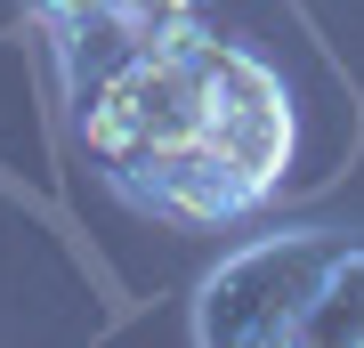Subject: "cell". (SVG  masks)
<instances>
[{"instance_id": "obj_1", "label": "cell", "mask_w": 364, "mask_h": 348, "mask_svg": "<svg viewBox=\"0 0 364 348\" xmlns=\"http://www.w3.org/2000/svg\"><path fill=\"white\" fill-rule=\"evenodd\" d=\"M65 105L97 179L162 227H235L267 211L291 170L284 73L203 16L114 57Z\"/></svg>"}, {"instance_id": "obj_2", "label": "cell", "mask_w": 364, "mask_h": 348, "mask_svg": "<svg viewBox=\"0 0 364 348\" xmlns=\"http://www.w3.org/2000/svg\"><path fill=\"white\" fill-rule=\"evenodd\" d=\"M340 251H348V235L332 227H284L227 251L195 284V340L203 348H299L308 308Z\"/></svg>"}, {"instance_id": "obj_3", "label": "cell", "mask_w": 364, "mask_h": 348, "mask_svg": "<svg viewBox=\"0 0 364 348\" xmlns=\"http://www.w3.org/2000/svg\"><path fill=\"white\" fill-rule=\"evenodd\" d=\"M25 16H33V33L49 41L57 81H65V97H73V90H90L114 57L146 49L154 33L186 25V16H203V9L195 0H25Z\"/></svg>"}, {"instance_id": "obj_4", "label": "cell", "mask_w": 364, "mask_h": 348, "mask_svg": "<svg viewBox=\"0 0 364 348\" xmlns=\"http://www.w3.org/2000/svg\"><path fill=\"white\" fill-rule=\"evenodd\" d=\"M299 348H364V235H348V251L332 259L324 292H316V308H308Z\"/></svg>"}]
</instances>
